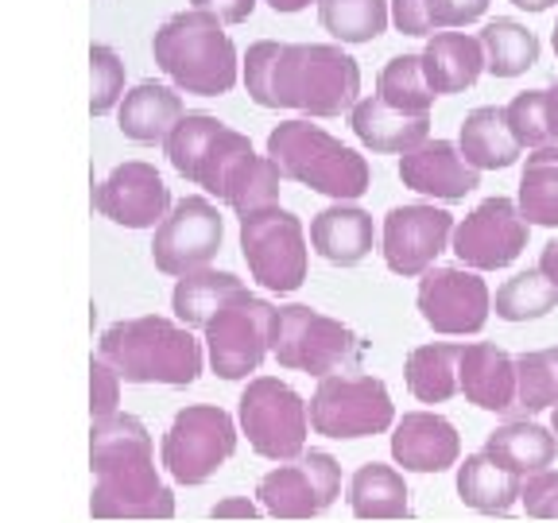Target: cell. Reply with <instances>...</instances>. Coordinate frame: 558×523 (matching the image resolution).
I'll use <instances>...</instances> for the list:
<instances>
[{
	"instance_id": "obj_22",
	"label": "cell",
	"mask_w": 558,
	"mask_h": 523,
	"mask_svg": "<svg viewBox=\"0 0 558 523\" xmlns=\"http://www.w3.org/2000/svg\"><path fill=\"white\" fill-rule=\"evenodd\" d=\"M418 59H423V74L438 97L465 94L485 74V47L477 35L465 32H435Z\"/></svg>"
},
{
	"instance_id": "obj_46",
	"label": "cell",
	"mask_w": 558,
	"mask_h": 523,
	"mask_svg": "<svg viewBox=\"0 0 558 523\" xmlns=\"http://www.w3.org/2000/svg\"><path fill=\"white\" fill-rule=\"evenodd\" d=\"M260 512V508L253 504L248 497H233V500H221V504H214V520H253V515Z\"/></svg>"
},
{
	"instance_id": "obj_19",
	"label": "cell",
	"mask_w": 558,
	"mask_h": 523,
	"mask_svg": "<svg viewBox=\"0 0 558 523\" xmlns=\"http://www.w3.org/2000/svg\"><path fill=\"white\" fill-rule=\"evenodd\" d=\"M392 458L403 473H446L462 462V438L438 411H408L392 427Z\"/></svg>"
},
{
	"instance_id": "obj_50",
	"label": "cell",
	"mask_w": 558,
	"mask_h": 523,
	"mask_svg": "<svg viewBox=\"0 0 558 523\" xmlns=\"http://www.w3.org/2000/svg\"><path fill=\"white\" fill-rule=\"evenodd\" d=\"M512 4L523 12H547V9H555L558 0H512Z\"/></svg>"
},
{
	"instance_id": "obj_27",
	"label": "cell",
	"mask_w": 558,
	"mask_h": 523,
	"mask_svg": "<svg viewBox=\"0 0 558 523\" xmlns=\"http://www.w3.org/2000/svg\"><path fill=\"white\" fill-rule=\"evenodd\" d=\"M458 148H462L465 163H473L477 171H508L523 156L520 139L508 129L505 109H497V105H481V109L465 113Z\"/></svg>"
},
{
	"instance_id": "obj_45",
	"label": "cell",
	"mask_w": 558,
	"mask_h": 523,
	"mask_svg": "<svg viewBox=\"0 0 558 523\" xmlns=\"http://www.w3.org/2000/svg\"><path fill=\"white\" fill-rule=\"evenodd\" d=\"M191 4L209 12V16H218L221 24H244L256 9V0H191Z\"/></svg>"
},
{
	"instance_id": "obj_47",
	"label": "cell",
	"mask_w": 558,
	"mask_h": 523,
	"mask_svg": "<svg viewBox=\"0 0 558 523\" xmlns=\"http://www.w3.org/2000/svg\"><path fill=\"white\" fill-rule=\"evenodd\" d=\"M543 94H547V136H550V144H558V78L550 82Z\"/></svg>"
},
{
	"instance_id": "obj_10",
	"label": "cell",
	"mask_w": 558,
	"mask_h": 523,
	"mask_svg": "<svg viewBox=\"0 0 558 523\" xmlns=\"http://www.w3.org/2000/svg\"><path fill=\"white\" fill-rule=\"evenodd\" d=\"M236 453V423L214 403H191L171 418L159 462L174 485H206Z\"/></svg>"
},
{
	"instance_id": "obj_24",
	"label": "cell",
	"mask_w": 558,
	"mask_h": 523,
	"mask_svg": "<svg viewBox=\"0 0 558 523\" xmlns=\"http://www.w3.org/2000/svg\"><path fill=\"white\" fill-rule=\"evenodd\" d=\"M485 453L497 458L500 465L515 473V477H535V473H547L558 458V438L550 427L535 423V418H512V423H500L497 430L485 435Z\"/></svg>"
},
{
	"instance_id": "obj_23",
	"label": "cell",
	"mask_w": 558,
	"mask_h": 523,
	"mask_svg": "<svg viewBox=\"0 0 558 523\" xmlns=\"http://www.w3.org/2000/svg\"><path fill=\"white\" fill-rule=\"evenodd\" d=\"M349 124L365 148L384 151V156H403V151L418 148L423 139H430V117H408L392 105H384L380 97H361L349 109Z\"/></svg>"
},
{
	"instance_id": "obj_5",
	"label": "cell",
	"mask_w": 558,
	"mask_h": 523,
	"mask_svg": "<svg viewBox=\"0 0 558 523\" xmlns=\"http://www.w3.org/2000/svg\"><path fill=\"white\" fill-rule=\"evenodd\" d=\"M268 156L279 163L283 179L311 186L333 202H357L373 183L368 159L311 121L276 124L268 136Z\"/></svg>"
},
{
	"instance_id": "obj_35",
	"label": "cell",
	"mask_w": 558,
	"mask_h": 523,
	"mask_svg": "<svg viewBox=\"0 0 558 523\" xmlns=\"http://www.w3.org/2000/svg\"><path fill=\"white\" fill-rule=\"evenodd\" d=\"M318 24L338 44H373L388 27V0H318Z\"/></svg>"
},
{
	"instance_id": "obj_51",
	"label": "cell",
	"mask_w": 558,
	"mask_h": 523,
	"mask_svg": "<svg viewBox=\"0 0 558 523\" xmlns=\"http://www.w3.org/2000/svg\"><path fill=\"white\" fill-rule=\"evenodd\" d=\"M550 430H555V438H558V408H550Z\"/></svg>"
},
{
	"instance_id": "obj_36",
	"label": "cell",
	"mask_w": 558,
	"mask_h": 523,
	"mask_svg": "<svg viewBox=\"0 0 558 523\" xmlns=\"http://www.w3.org/2000/svg\"><path fill=\"white\" fill-rule=\"evenodd\" d=\"M558 311V283H550L539 268L520 271V276L505 279L497 291V318L505 323H535Z\"/></svg>"
},
{
	"instance_id": "obj_48",
	"label": "cell",
	"mask_w": 558,
	"mask_h": 523,
	"mask_svg": "<svg viewBox=\"0 0 558 523\" xmlns=\"http://www.w3.org/2000/svg\"><path fill=\"white\" fill-rule=\"evenodd\" d=\"M539 271L550 279V283H558V236H555V241L543 244V253H539Z\"/></svg>"
},
{
	"instance_id": "obj_11",
	"label": "cell",
	"mask_w": 558,
	"mask_h": 523,
	"mask_svg": "<svg viewBox=\"0 0 558 523\" xmlns=\"http://www.w3.org/2000/svg\"><path fill=\"white\" fill-rule=\"evenodd\" d=\"M276 311L268 299L253 295L244 288L218 311V318L206 326V353L209 368L221 380H244L264 365L271 353V333H276Z\"/></svg>"
},
{
	"instance_id": "obj_3",
	"label": "cell",
	"mask_w": 558,
	"mask_h": 523,
	"mask_svg": "<svg viewBox=\"0 0 558 523\" xmlns=\"http://www.w3.org/2000/svg\"><path fill=\"white\" fill-rule=\"evenodd\" d=\"M97 357L113 365L124 384L186 388L202 373V341L191 326L171 323L163 314H144L109 326L97 341Z\"/></svg>"
},
{
	"instance_id": "obj_2",
	"label": "cell",
	"mask_w": 558,
	"mask_h": 523,
	"mask_svg": "<svg viewBox=\"0 0 558 523\" xmlns=\"http://www.w3.org/2000/svg\"><path fill=\"white\" fill-rule=\"evenodd\" d=\"M89 515L94 520H171L174 492L159 481L148 427L129 411L94 418L89 430Z\"/></svg>"
},
{
	"instance_id": "obj_21",
	"label": "cell",
	"mask_w": 558,
	"mask_h": 523,
	"mask_svg": "<svg viewBox=\"0 0 558 523\" xmlns=\"http://www.w3.org/2000/svg\"><path fill=\"white\" fill-rule=\"evenodd\" d=\"M373 244H376V226L368 209L338 202V206L314 214L311 248L326 264H333V268H357L361 260L373 256Z\"/></svg>"
},
{
	"instance_id": "obj_6",
	"label": "cell",
	"mask_w": 558,
	"mask_h": 523,
	"mask_svg": "<svg viewBox=\"0 0 558 523\" xmlns=\"http://www.w3.org/2000/svg\"><path fill=\"white\" fill-rule=\"evenodd\" d=\"M365 353V341L330 314L314 311L306 303H291L276 311V333H271V357L279 368L306 376H330Z\"/></svg>"
},
{
	"instance_id": "obj_42",
	"label": "cell",
	"mask_w": 558,
	"mask_h": 523,
	"mask_svg": "<svg viewBox=\"0 0 558 523\" xmlns=\"http://www.w3.org/2000/svg\"><path fill=\"white\" fill-rule=\"evenodd\" d=\"M520 504L532 520H558V470L535 473L523 481Z\"/></svg>"
},
{
	"instance_id": "obj_7",
	"label": "cell",
	"mask_w": 558,
	"mask_h": 523,
	"mask_svg": "<svg viewBox=\"0 0 558 523\" xmlns=\"http://www.w3.org/2000/svg\"><path fill=\"white\" fill-rule=\"evenodd\" d=\"M311 430L333 442L373 438L396 427V403L388 384L368 373H330L318 380L311 403Z\"/></svg>"
},
{
	"instance_id": "obj_16",
	"label": "cell",
	"mask_w": 558,
	"mask_h": 523,
	"mask_svg": "<svg viewBox=\"0 0 558 523\" xmlns=\"http://www.w3.org/2000/svg\"><path fill=\"white\" fill-rule=\"evenodd\" d=\"M458 221L438 206L411 202V206L388 209L380 229V253L384 264L403 279H415L435 268L438 256L450 248V236Z\"/></svg>"
},
{
	"instance_id": "obj_34",
	"label": "cell",
	"mask_w": 558,
	"mask_h": 523,
	"mask_svg": "<svg viewBox=\"0 0 558 523\" xmlns=\"http://www.w3.org/2000/svg\"><path fill=\"white\" fill-rule=\"evenodd\" d=\"M376 97L408 117H430V105L438 94L430 89L418 54H396L384 62L380 78H376Z\"/></svg>"
},
{
	"instance_id": "obj_49",
	"label": "cell",
	"mask_w": 558,
	"mask_h": 523,
	"mask_svg": "<svg viewBox=\"0 0 558 523\" xmlns=\"http://www.w3.org/2000/svg\"><path fill=\"white\" fill-rule=\"evenodd\" d=\"M311 4H318V0H268V9H271V12H283V16L311 9Z\"/></svg>"
},
{
	"instance_id": "obj_39",
	"label": "cell",
	"mask_w": 558,
	"mask_h": 523,
	"mask_svg": "<svg viewBox=\"0 0 558 523\" xmlns=\"http://www.w3.org/2000/svg\"><path fill=\"white\" fill-rule=\"evenodd\" d=\"M89 82H94V94H89V113L105 117L113 113L124 97V62L113 47L94 44L89 47Z\"/></svg>"
},
{
	"instance_id": "obj_18",
	"label": "cell",
	"mask_w": 558,
	"mask_h": 523,
	"mask_svg": "<svg viewBox=\"0 0 558 523\" xmlns=\"http://www.w3.org/2000/svg\"><path fill=\"white\" fill-rule=\"evenodd\" d=\"M400 179L408 191L438 202H465L481 186V171L465 163L453 139H423L418 148L400 156Z\"/></svg>"
},
{
	"instance_id": "obj_20",
	"label": "cell",
	"mask_w": 558,
	"mask_h": 523,
	"mask_svg": "<svg viewBox=\"0 0 558 523\" xmlns=\"http://www.w3.org/2000/svg\"><path fill=\"white\" fill-rule=\"evenodd\" d=\"M458 384L465 403L505 415L515 408V357L497 341H470L458 361Z\"/></svg>"
},
{
	"instance_id": "obj_26",
	"label": "cell",
	"mask_w": 558,
	"mask_h": 523,
	"mask_svg": "<svg viewBox=\"0 0 558 523\" xmlns=\"http://www.w3.org/2000/svg\"><path fill=\"white\" fill-rule=\"evenodd\" d=\"M523 497V477L488 458L485 450L458 462V500L481 515H508Z\"/></svg>"
},
{
	"instance_id": "obj_12",
	"label": "cell",
	"mask_w": 558,
	"mask_h": 523,
	"mask_svg": "<svg viewBox=\"0 0 558 523\" xmlns=\"http://www.w3.org/2000/svg\"><path fill=\"white\" fill-rule=\"evenodd\" d=\"M341 497V465L326 450H303L295 462H279L256 485V500L276 520H314Z\"/></svg>"
},
{
	"instance_id": "obj_41",
	"label": "cell",
	"mask_w": 558,
	"mask_h": 523,
	"mask_svg": "<svg viewBox=\"0 0 558 523\" xmlns=\"http://www.w3.org/2000/svg\"><path fill=\"white\" fill-rule=\"evenodd\" d=\"M121 376L113 365H105L101 357L89 361V415L109 418L117 415V403H121Z\"/></svg>"
},
{
	"instance_id": "obj_31",
	"label": "cell",
	"mask_w": 558,
	"mask_h": 523,
	"mask_svg": "<svg viewBox=\"0 0 558 523\" xmlns=\"http://www.w3.org/2000/svg\"><path fill=\"white\" fill-rule=\"evenodd\" d=\"M477 39L485 47V70L493 78H520V74H527L539 62V39L520 20H488Z\"/></svg>"
},
{
	"instance_id": "obj_32",
	"label": "cell",
	"mask_w": 558,
	"mask_h": 523,
	"mask_svg": "<svg viewBox=\"0 0 558 523\" xmlns=\"http://www.w3.org/2000/svg\"><path fill=\"white\" fill-rule=\"evenodd\" d=\"M527 226L558 229V144L535 148L520 171V198H515Z\"/></svg>"
},
{
	"instance_id": "obj_52",
	"label": "cell",
	"mask_w": 558,
	"mask_h": 523,
	"mask_svg": "<svg viewBox=\"0 0 558 523\" xmlns=\"http://www.w3.org/2000/svg\"><path fill=\"white\" fill-rule=\"evenodd\" d=\"M550 47H555V54H558V24H555V32H550Z\"/></svg>"
},
{
	"instance_id": "obj_44",
	"label": "cell",
	"mask_w": 558,
	"mask_h": 523,
	"mask_svg": "<svg viewBox=\"0 0 558 523\" xmlns=\"http://www.w3.org/2000/svg\"><path fill=\"white\" fill-rule=\"evenodd\" d=\"M392 24L396 32L403 35H435V24H430V9H427V0H392Z\"/></svg>"
},
{
	"instance_id": "obj_1",
	"label": "cell",
	"mask_w": 558,
	"mask_h": 523,
	"mask_svg": "<svg viewBox=\"0 0 558 523\" xmlns=\"http://www.w3.org/2000/svg\"><path fill=\"white\" fill-rule=\"evenodd\" d=\"M244 89L260 109L341 117L361 101V66L330 44L260 39L244 54Z\"/></svg>"
},
{
	"instance_id": "obj_40",
	"label": "cell",
	"mask_w": 558,
	"mask_h": 523,
	"mask_svg": "<svg viewBox=\"0 0 558 523\" xmlns=\"http://www.w3.org/2000/svg\"><path fill=\"white\" fill-rule=\"evenodd\" d=\"M508 129L520 139V148H547V94L543 89H527V94H515L512 101L505 105Z\"/></svg>"
},
{
	"instance_id": "obj_43",
	"label": "cell",
	"mask_w": 558,
	"mask_h": 523,
	"mask_svg": "<svg viewBox=\"0 0 558 523\" xmlns=\"http://www.w3.org/2000/svg\"><path fill=\"white\" fill-rule=\"evenodd\" d=\"M430 24L435 32H450V27H465L488 12V0H427Z\"/></svg>"
},
{
	"instance_id": "obj_4",
	"label": "cell",
	"mask_w": 558,
	"mask_h": 523,
	"mask_svg": "<svg viewBox=\"0 0 558 523\" xmlns=\"http://www.w3.org/2000/svg\"><path fill=\"white\" fill-rule=\"evenodd\" d=\"M156 66L183 94L198 97H221L236 86V47L226 35L218 16L202 9L174 12L163 27L156 32Z\"/></svg>"
},
{
	"instance_id": "obj_9",
	"label": "cell",
	"mask_w": 558,
	"mask_h": 523,
	"mask_svg": "<svg viewBox=\"0 0 558 523\" xmlns=\"http://www.w3.org/2000/svg\"><path fill=\"white\" fill-rule=\"evenodd\" d=\"M236 423L260 458L268 462H295L306 450L311 411L303 396L279 376H253L236 400Z\"/></svg>"
},
{
	"instance_id": "obj_30",
	"label": "cell",
	"mask_w": 558,
	"mask_h": 523,
	"mask_svg": "<svg viewBox=\"0 0 558 523\" xmlns=\"http://www.w3.org/2000/svg\"><path fill=\"white\" fill-rule=\"evenodd\" d=\"M236 291H244V279H236L233 271L202 268L174 283L171 311H174V318L183 326H191V330H206Z\"/></svg>"
},
{
	"instance_id": "obj_33",
	"label": "cell",
	"mask_w": 558,
	"mask_h": 523,
	"mask_svg": "<svg viewBox=\"0 0 558 523\" xmlns=\"http://www.w3.org/2000/svg\"><path fill=\"white\" fill-rule=\"evenodd\" d=\"M256 156L253 139L244 136V132L229 129V124H221V132L214 139H209L206 156L198 159V167H194L191 183L202 186L206 194H214L218 202H226V191L229 183H233L236 174L244 171V163Z\"/></svg>"
},
{
	"instance_id": "obj_28",
	"label": "cell",
	"mask_w": 558,
	"mask_h": 523,
	"mask_svg": "<svg viewBox=\"0 0 558 523\" xmlns=\"http://www.w3.org/2000/svg\"><path fill=\"white\" fill-rule=\"evenodd\" d=\"M349 512L357 520H408L411 515V492L400 470L384 462H365L345 488Z\"/></svg>"
},
{
	"instance_id": "obj_38",
	"label": "cell",
	"mask_w": 558,
	"mask_h": 523,
	"mask_svg": "<svg viewBox=\"0 0 558 523\" xmlns=\"http://www.w3.org/2000/svg\"><path fill=\"white\" fill-rule=\"evenodd\" d=\"M218 117H209V113H183L179 117V124L171 129V136L163 139V148H167V159H171V167L183 179H191L194 167H198V159L206 156L209 148V139L221 132Z\"/></svg>"
},
{
	"instance_id": "obj_17",
	"label": "cell",
	"mask_w": 558,
	"mask_h": 523,
	"mask_svg": "<svg viewBox=\"0 0 558 523\" xmlns=\"http://www.w3.org/2000/svg\"><path fill=\"white\" fill-rule=\"evenodd\" d=\"M94 209L124 229H156L171 214V191L163 174L144 159L113 167L105 183L94 186Z\"/></svg>"
},
{
	"instance_id": "obj_15",
	"label": "cell",
	"mask_w": 558,
	"mask_h": 523,
	"mask_svg": "<svg viewBox=\"0 0 558 523\" xmlns=\"http://www.w3.org/2000/svg\"><path fill=\"white\" fill-rule=\"evenodd\" d=\"M415 306L435 333L465 338V333L485 330L493 295H488L485 279L465 264L462 268H430L418 276Z\"/></svg>"
},
{
	"instance_id": "obj_25",
	"label": "cell",
	"mask_w": 558,
	"mask_h": 523,
	"mask_svg": "<svg viewBox=\"0 0 558 523\" xmlns=\"http://www.w3.org/2000/svg\"><path fill=\"white\" fill-rule=\"evenodd\" d=\"M183 117V97L159 82H140L117 105V129L132 144H163Z\"/></svg>"
},
{
	"instance_id": "obj_13",
	"label": "cell",
	"mask_w": 558,
	"mask_h": 523,
	"mask_svg": "<svg viewBox=\"0 0 558 523\" xmlns=\"http://www.w3.org/2000/svg\"><path fill=\"white\" fill-rule=\"evenodd\" d=\"M221 244H226V221H221L218 206L194 194V198L174 202L171 214L156 226L151 260L163 276L183 279L218 260Z\"/></svg>"
},
{
	"instance_id": "obj_37",
	"label": "cell",
	"mask_w": 558,
	"mask_h": 523,
	"mask_svg": "<svg viewBox=\"0 0 558 523\" xmlns=\"http://www.w3.org/2000/svg\"><path fill=\"white\" fill-rule=\"evenodd\" d=\"M515 408L527 415L558 408V345L515 357Z\"/></svg>"
},
{
	"instance_id": "obj_29",
	"label": "cell",
	"mask_w": 558,
	"mask_h": 523,
	"mask_svg": "<svg viewBox=\"0 0 558 523\" xmlns=\"http://www.w3.org/2000/svg\"><path fill=\"white\" fill-rule=\"evenodd\" d=\"M462 345L465 341H430V345L411 349L403 361V380L418 403H446L462 392V384H458Z\"/></svg>"
},
{
	"instance_id": "obj_14",
	"label": "cell",
	"mask_w": 558,
	"mask_h": 523,
	"mask_svg": "<svg viewBox=\"0 0 558 523\" xmlns=\"http://www.w3.org/2000/svg\"><path fill=\"white\" fill-rule=\"evenodd\" d=\"M532 226L520 214L512 198H485L477 209H470L450 236V253L473 271H497L508 268L512 260H520V253L527 248Z\"/></svg>"
},
{
	"instance_id": "obj_8",
	"label": "cell",
	"mask_w": 558,
	"mask_h": 523,
	"mask_svg": "<svg viewBox=\"0 0 558 523\" xmlns=\"http://www.w3.org/2000/svg\"><path fill=\"white\" fill-rule=\"evenodd\" d=\"M241 253L248 264V276L260 283L264 291L276 295H295L306 283V268H311V248H306L303 221L276 206H264L241 218Z\"/></svg>"
}]
</instances>
